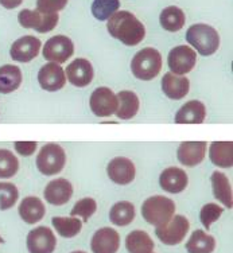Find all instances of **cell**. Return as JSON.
Here are the masks:
<instances>
[{"label":"cell","mask_w":233,"mask_h":253,"mask_svg":"<svg viewBox=\"0 0 233 253\" xmlns=\"http://www.w3.org/2000/svg\"><path fill=\"white\" fill-rule=\"evenodd\" d=\"M108 33L126 46H136L146 37V29L135 15L117 11L108 19Z\"/></svg>","instance_id":"obj_1"},{"label":"cell","mask_w":233,"mask_h":253,"mask_svg":"<svg viewBox=\"0 0 233 253\" xmlns=\"http://www.w3.org/2000/svg\"><path fill=\"white\" fill-rule=\"evenodd\" d=\"M186 41L201 55H213L220 47V35L212 26L198 23L193 25L186 33Z\"/></svg>","instance_id":"obj_2"},{"label":"cell","mask_w":233,"mask_h":253,"mask_svg":"<svg viewBox=\"0 0 233 253\" xmlns=\"http://www.w3.org/2000/svg\"><path fill=\"white\" fill-rule=\"evenodd\" d=\"M175 213V204L167 197L154 195L147 198L141 205V215L147 222L154 226L167 224Z\"/></svg>","instance_id":"obj_3"},{"label":"cell","mask_w":233,"mask_h":253,"mask_svg":"<svg viewBox=\"0 0 233 253\" xmlns=\"http://www.w3.org/2000/svg\"><path fill=\"white\" fill-rule=\"evenodd\" d=\"M160 69H162V55L158 50L152 47L141 49L132 58V74L141 81H150L155 78L160 73Z\"/></svg>","instance_id":"obj_4"},{"label":"cell","mask_w":233,"mask_h":253,"mask_svg":"<svg viewBox=\"0 0 233 253\" xmlns=\"http://www.w3.org/2000/svg\"><path fill=\"white\" fill-rule=\"evenodd\" d=\"M66 165V154L59 144L49 143L44 146L37 156V167L44 175H55Z\"/></svg>","instance_id":"obj_5"},{"label":"cell","mask_w":233,"mask_h":253,"mask_svg":"<svg viewBox=\"0 0 233 253\" xmlns=\"http://www.w3.org/2000/svg\"><path fill=\"white\" fill-rule=\"evenodd\" d=\"M189 229V219L184 215H174L167 224L156 226L155 234L165 245L173 247V245H178L182 243Z\"/></svg>","instance_id":"obj_6"},{"label":"cell","mask_w":233,"mask_h":253,"mask_svg":"<svg viewBox=\"0 0 233 253\" xmlns=\"http://www.w3.org/2000/svg\"><path fill=\"white\" fill-rule=\"evenodd\" d=\"M58 14H41L37 10H22L18 14V22L23 29H33L39 34L51 31L58 25Z\"/></svg>","instance_id":"obj_7"},{"label":"cell","mask_w":233,"mask_h":253,"mask_svg":"<svg viewBox=\"0 0 233 253\" xmlns=\"http://www.w3.org/2000/svg\"><path fill=\"white\" fill-rule=\"evenodd\" d=\"M197 62V54L189 46H177L174 49H171L167 57V63L170 72L175 76H185L190 73L195 66Z\"/></svg>","instance_id":"obj_8"},{"label":"cell","mask_w":233,"mask_h":253,"mask_svg":"<svg viewBox=\"0 0 233 253\" xmlns=\"http://www.w3.org/2000/svg\"><path fill=\"white\" fill-rule=\"evenodd\" d=\"M74 53V44L72 39L65 35H55L50 38L44 47V58L49 62L61 63L66 62Z\"/></svg>","instance_id":"obj_9"},{"label":"cell","mask_w":233,"mask_h":253,"mask_svg":"<svg viewBox=\"0 0 233 253\" xmlns=\"http://www.w3.org/2000/svg\"><path fill=\"white\" fill-rule=\"evenodd\" d=\"M89 107L96 116L109 117L116 112L117 109V96L109 88L101 86L93 90Z\"/></svg>","instance_id":"obj_10"},{"label":"cell","mask_w":233,"mask_h":253,"mask_svg":"<svg viewBox=\"0 0 233 253\" xmlns=\"http://www.w3.org/2000/svg\"><path fill=\"white\" fill-rule=\"evenodd\" d=\"M27 249L30 253H53L57 247V239L47 226H38L27 234Z\"/></svg>","instance_id":"obj_11"},{"label":"cell","mask_w":233,"mask_h":253,"mask_svg":"<svg viewBox=\"0 0 233 253\" xmlns=\"http://www.w3.org/2000/svg\"><path fill=\"white\" fill-rule=\"evenodd\" d=\"M38 83L41 88L47 92H57L65 86L66 74L58 63L49 62L41 68L38 73Z\"/></svg>","instance_id":"obj_12"},{"label":"cell","mask_w":233,"mask_h":253,"mask_svg":"<svg viewBox=\"0 0 233 253\" xmlns=\"http://www.w3.org/2000/svg\"><path fill=\"white\" fill-rule=\"evenodd\" d=\"M41 41L33 35H26L15 41L11 46L10 55L15 62L27 63L37 57L41 50Z\"/></svg>","instance_id":"obj_13"},{"label":"cell","mask_w":233,"mask_h":253,"mask_svg":"<svg viewBox=\"0 0 233 253\" xmlns=\"http://www.w3.org/2000/svg\"><path fill=\"white\" fill-rule=\"evenodd\" d=\"M107 174L116 185H130L135 179V165L127 158H115L108 163Z\"/></svg>","instance_id":"obj_14"},{"label":"cell","mask_w":233,"mask_h":253,"mask_svg":"<svg viewBox=\"0 0 233 253\" xmlns=\"http://www.w3.org/2000/svg\"><path fill=\"white\" fill-rule=\"evenodd\" d=\"M66 77L69 83L77 86V88H85L92 83L94 70H93L92 63L88 59L77 58L73 62H70L66 68Z\"/></svg>","instance_id":"obj_15"},{"label":"cell","mask_w":233,"mask_h":253,"mask_svg":"<svg viewBox=\"0 0 233 253\" xmlns=\"http://www.w3.org/2000/svg\"><path fill=\"white\" fill-rule=\"evenodd\" d=\"M91 248L93 253H117L120 248V234L112 228L98 229L93 234Z\"/></svg>","instance_id":"obj_16"},{"label":"cell","mask_w":233,"mask_h":253,"mask_svg":"<svg viewBox=\"0 0 233 253\" xmlns=\"http://www.w3.org/2000/svg\"><path fill=\"white\" fill-rule=\"evenodd\" d=\"M45 200L50 205L55 206H62L68 204L72 195H73V186L65 178H58V179L50 180L47 186L45 187L44 191Z\"/></svg>","instance_id":"obj_17"},{"label":"cell","mask_w":233,"mask_h":253,"mask_svg":"<svg viewBox=\"0 0 233 253\" xmlns=\"http://www.w3.org/2000/svg\"><path fill=\"white\" fill-rule=\"evenodd\" d=\"M206 155V143L205 141H184L181 143L177 151V158L181 165L194 167L202 163Z\"/></svg>","instance_id":"obj_18"},{"label":"cell","mask_w":233,"mask_h":253,"mask_svg":"<svg viewBox=\"0 0 233 253\" xmlns=\"http://www.w3.org/2000/svg\"><path fill=\"white\" fill-rule=\"evenodd\" d=\"M189 183V178L185 170H181L178 167H169L162 171L159 176V185L163 191L178 194L182 193Z\"/></svg>","instance_id":"obj_19"},{"label":"cell","mask_w":233,"mask_h":253,"mask_svg":"<svg viewBox=\"0 0 233 253\" xmlns=\"http://www.w3.org/2000/svg\"><path fill=\"white\" fill-rule=\"evenodd\" d=\"M189 89L190 81L185 76L166 73L162 78V90L171 100H182L185 96H187Z\"/></svg>","instance_id":"obj_20"},{"label":"cell","mask_w":233,"mask_h":253,"mask_svg":"<svg viewBox=\"0 0 233 253\" xmlns=\"http://www.w3.org/2000/svg\"><path fill=\"white\" fill-rule=\"evenodd\" d=\"M18 213L26 224L33 225L44 218L46 214V208L38 197H26L20 202Z\"/></svg>","instance_id":"obj_21"},{"label":"cell","mask_w":233,"mask_h":253,"mask_svg":"<svg viewBox=\"0 0 233 253\" xmlns=\"http://www.w3.org/2000/svg\"><path fill=\"white\" fill-rule=\"evenodd\" d=\"M206 117V108L201 101L193 100L185 104L175 115L177 124H201Z\"/></svg>","instance_id":"obj_22"},{"label":"cell","mask_w":233,"mask_h":253,"mask_svg":"<svg viewBox=\"0 0 233 253\" xmlns=\"http://www.w3.org/2000/svg\"><path fill=\"white\" fill-rule=\"evenodd\" d=\"M209 158L214 166L221 169H231L233 166V143L213 141L209 148Z\"/></svg>","instance_id":"obj_23"},{"label":"cell","mask_w":233,"mask_h":253,"mask_svg":"<svg viewBox=\"0 0 233 253\" xmlns=\"http://www.w3.org/2000/svg\"><path fill=\"white\" fill-rule=\"evenodd\" d=\"M212 187H213V195L223 202L228 209H232L233 206V195L232 186L229 183L228 176L223 174L221 171H214L210 176Z\"/></svg>","instance_id":"obj_24"},{"label":"cell","mask_w":233,"mask_h":253,"mask_svg":"<svg viewBox=\"0 0 233 253\" xmlns=\"http://www.w3.org/2000/svg\"><path fill=\"white\" fill-rule=\"evenodd\" d=\"M139 97L131 90H122L117 94L116 116L122 120H130L136 116L139 111Z\"/></svg>","instance_id":"obj_25"},{"label":"cell","mask_w":233,"mask_h":253,"mask_svg":"<svg viewBox=\"0 0 233 253\" xmlns=\"http://www.w3.org/2000/svg\"><path fill=\"white\" fill-rule=\"evenodd\" d=\"M22 72L15 65H4L0 68V93L8 94L19 89L22 84Z\"/></svg>","instance_id":"obj_26"},{"label":"cell","mask_w":233,"mask_h":253,"mask_svg":"<svg viewBox=\"0 0 233 253\" xmlns=\"http://www.w3.org/2000/svg\"><path fill=\"white\" fill-rule=\"evenodd\" d=\"M159 22L163 30L169 31V33H177L185 26L186 16L180 7L170 5V7L163 8V11L160 12Z\"/></svg>","instance_id":"obj_27"},{"label":"cell","mask_w":233,"mask_h":253,"mask_svg":"<svg viewBox=\"0 0 233 253\" xmlns=\"http://www.w3.org/2000/svg\"><path fill=\"white\" fill-rule=\"evenodd\" d=\"M154 247L150 234L143 230H134L127 236L126 248L130 253H152Z\"/></svg>","instance_id":"obj_28"},{"label":"cell","mask_w":233,"mask_h":253,"mask_svg":"<svg viewBox=\"0 0 233 253\" xmlns=\"http://www.w3.org/2000/svg\"><path fill=\"white\" fill-rule=\"evenodd\" d=\"M216 248V240L206 234L205 230H194L186 243V249L189 253H212Z\"/></svg>","instance_id":"obj_29"},{"label":"cell","mask_w":233,"mask_h":253,"mask_svg":"<svg viewBox=\"0 0 233 253\" xmlns=\"http://www.w3.org/2000/svg\"><path fill=\"white\" fill-rule=\"evenodd\" d=\"M135 218V206L131 202H117L111 208L109 219L113 225L117 226H127Z\"/></svg>","instance_id":"obj_30"},{"label":"cell","mask_w":233,"mask_h":253,"mask_svg":"<svg viewBox=\"0 0 233 253\" xmlns=\"http://www.w3.org/2000/svg\"><path fill=\"white\" fill-rule=\"evenodd\" d=\"M51 224L57 230V233L65 239L76 237L83 229V222L76 217H54L51 219Z\"/></svg>","instance_id":"obj_31"},{"label":"cell","mask_w":233,"mask_h":253,"mask_svg":"<svg viewBox=\"0 0 233 253\" xmlns=\"http://www.w3.org/2000/svg\"><path fill=\"white\" fill-rule=\"evenodd\" d=\"M120 8V0H94L92 3L93 16L97 20H108Z\"/></svg>","instance_id":"obj_32"},{"label":"cell","mask_w":233,"mask_h":253,"mask_svg":"<svg viewBox=\"0 0 233 253\" xmlns=\"http://www.w3.org/2000/svg\"><path fill=\"white\" fill-rule=\"evenodd\" d=\"M19 170L18 158L8 150L0 148V179H10Z\"/></svg>","instance_id":"obj_33"},{"label":"cell","mask_w":233,"mask_h":253,"mask_svg":"<svg viewBox=\"0 0 233 253\" xmlns=\"http://www.w3.org/2000/svg\"><path fill=\"white\" fill-rule=\"evenodd\" d=\"M19 198V191L14 183L0 182V210L11 209Z\"/></svg>","instance_id":"obj_34"},{"label":"cell","mask_w":233,"mask_h":253,"mask_svg":"<svg viewBox=\"0 0 233 253\" xmlns=\"http://www.w3.org/2000/svg\"><path fill=\"white\" fill-rule=\"evenodd\" d=\"M97 210V204L93 198H83L80 200L77 204L74 205L73 209L70 211L72 217H81L84 219V222H87L88 219L91 218Z\"/></svg>","instance_id":"obj_35"},{"label":"cell","mask_w":233,"mask_h":253,"mask_svg":"<svg viewBox=\"0 0 233 253\" xmlns=\"http://www.w3.org/2000/svg\"><path fill=\"white\" fill-rule=\"evenodd\" d=\"M223 213H224V209L221 208V206H219V205L206 204L204 208L201 209V211H199V219H201V224L204 225L205 228H206V230H209L210 226H212V224L216 222V221L221 217Z\"/></svg>","instance_id":"obj_36"},{"label":"cell","mask_w":233,"mask_h":253,"mask_svg":"<svg viewBox=\"0 0 233 253\" xmlns=\"http://www.w3.org/2000/svg\"><path fill=\"white\" fill-rule=\"evenodd\" d=\"M68 4V0H37V11L41 14H58Z\"/></svg>","instance_id":"obj_37"},{"label":"cell","mask_w":233,"mask_h":253,"mask_svg":"<svg viewBox=\"0 0 233 253\" xmlns=\"http://www.w3.org/2000/svg\"><path fill=\"white\" fill-rule=\"evenodd\" d=\"M14 147L19 155L30 156L37 150V141H15Z\"/></svg>","instance_id":"obj_38"},{"label":"cell","mask_w":233,"mask_h":253,"mask_svg":"<svg viewBox=\"0 0 233 253\" xmlns=\"http://www.w3.org/2000/svg\"><path fill=\"white\" fill-rule=\"evenodd\" d=\"M23 3V0H0L1 7H4L5 10H14L16 7H19Z\"/></svg>","instance_id":"obj_39"},{"label":"cell","mask_w":233,"mask_h":253,"mask_svg":"<svg viewBox=\"0 0 233 253\" xmlns=\"http://www.w3.org/2000/svg\"><path fill=\"white\" fill-rule=\"evenodd\" d=\"M72 253H87V252H84V251H74V252Z\"/></svg>","instance_id":"obj_40"},{"label":"cell","mask_w":233,"mask_h":253,"mask_svg":"<svg viewBox=\"0 0 233 253\" xmlns=\"http://www.w3.org/2000/svg\"><path fill=\"white\" fill-rule=\"evenodd\" d=\"M3 243H4V240H3V239H1V237H0V244H3Z\"/></svg>","instance_id":"obj_41"}]
</instances>
